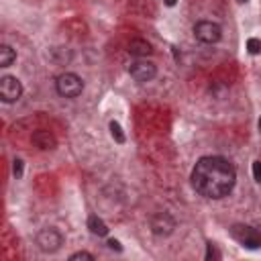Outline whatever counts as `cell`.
Returning a JSON list of instances; mask_svg holds the SVG:
<instances>
[{"label": "cell", "instance_id": "6da1fadb", "mask_svg": "<svg viewBox=\"0 0 261 261\" xmlns=\"http://www.w3.org/2000/svg\"><path fill=\"white\" fill-rule=\"evenodd\" d=\"M237 181V171L230 161L224 157L208 155L198 159V163L192 169V186L194 190L204 198H224L232 192Z\"/></svg>", "mask_w": 261, "mask_h": 261}, {"label": "cell", "instance_id": "7a4b0ae2", "mask_svg": "<svg viewBox=\"0 0 261 261\" xmlns=\"http://www.w3.org/2000/svg\"><path fill=\"white\" fill-rule=\"evenodd\" d=\"M55 90H57V94L63 96V98H75V96L82 94V90H84V82H82L80 75L67 71V73H61V75L57 77V82H55Z\"/></svg>", "mask_w": 261, "mask_h": 261}, {"label": "cell", "instance_id": "3957f363", "mask_svg": "<svg viewBox=\"0 0 261 261\" xmlns=\"http://www.w3.org/2000/svg\"><path fill=\"white\" fill-rule=\"evenodd\" d=\"M194 35L200 43H206V45H212L216 43L220 37H222V29L218 22H212V20H200L196 22L194 27Z\"/></svg>", "mask_w": 261, "mask_h": 261}, {"label": "cell", "instance_id": "277c9868", "mask_svg": "<svg viewBox=\"0 0 261 261\" xmlns=\"http://www.w3.org/2000/svg\"><path fill=\"white\" fill-rule=\"evenodd\" d=\"M230 234H232V239H237L247 249H259L261 247V232H257L253 226L237 224L230 228Z\"/></svg>", "mask_w": 261, "mask_h": 261}, {"label": "cell", "instance_id": "5b68a950", "mask_svg": "<svg viewBox=\"0 0 261 261\" xmlns=\"http://www.w3.org/2000/svg\"><path fill=\"white\" fill-rule=\"evenodd\" d=\"M37 245H39V249L43 251V253H55L61 245H63V237H61V232L57 230V228H43V230H39V234H37Z\"/></svg>", "mask_w": 261, "mask_h": 261}, {"label": "cell", "instance_id": "8992f818", "mask_svg": "<svg viewBox=\"0 0 261 261\" xmlns=\"http://www.w3.org/2000/svg\"><path fill=\"white\" fill-rule=\"evenodd\" d=\"M128 73H130V77H133L135 82L145 84V82H151V80L157 75V67H155V63H153V61L137 59L135 63H130V65H128Z\"/></svg>", "mask_w": 261, "mask_h": 261}, {"label": "cell", "instance_id": "52a82bcc", "mask_svg": "<svg viewBox=\"0 0 261 261\" xmlns=\"http://www.w3.org/2000/svg\"><path fill=\"white\" fill-rule=\"evenodd\" d=\"M20 94H22V86L14 75L0 77V98H2V102H6V104L16 102L20 98Z\"/></svg>", "mask_w": 261, "mask_h": 261}, {"label": "cell", "instance_id": "ba28073f", "mask_svg": "<svg viewBox=\"0 0 261 261\" xmlns=\"http://www.w3.org/2000/svg\"><path fill=\"white\" fill-rule=\"evenodd\" d=\"M149 226H151V232H153V234H157V237H167V234L173 232L175 220H173L167 212H157V214L151 216Z\"/></svg>", "mask_w": 261, "mask_h": 261}, {"label": "cell", "instance_id": "9c48e42d", "mask_svg": "<svg viewBox=\"0 0 261 261\" xmlns=\"http://www.w3.org/2000/svg\"><path fill=\"white\" fill-rule=\"evenodd\" d=\"M33 143H35L39 149H43V151L53 149V147L57 145L55 137H53L49 130H45V128H39V130H35V133H33Z\"/></svg>", "mask_w": 261, "mask_h": 261}, {"label": "cell", "instance_id": "30bf717a", "mask_svg": "<svg viewBox=\"0 0 261 261\" xmlns=\"http://www.w3.org/2000/svg\"><path fill=\"white\" fill-rule=\"evenodd\" d=\"M151 51H153V47L145 39H130L128 41V53L135 57H147V55H151Z\"/></svg>", "mask_w": 261, "mask_h": 261}, {"label": "cell", "instance_id": "8fae6325", "mask_svg": "<svg viewBox=\"0 0 261 261\" xmlns=\"http://www.w3.org/2000/svg\"><path fill=\"white\" fill-rule=\"evenodd\" d=\"M88 228H90L94 234H98V237H104V234L108 232V226H106V222H104L102 218H98L96 214H92V216L88 218Z\"/></svg>", "mask_w": 261, "mask_h": 261}, {"label": "cell", "instance_id": "7c38bea8", "mask_svg": "<svg viewBox=\"0 0 261 261\" xmlns=\"http://www.w3.org/2000/svg\"><path fill=\"white\" fill-rule=\"evenodd\" d=\"M16 59V51L10 45H0V67H8Z\"/></svg>", "mask_w": 261, "mask_h": 261}, {"label": "cell", "instance_id": "4fadbf2b", "mask_svg": "<svg viewBox=\"0 0 261 261\" xmlns=\"http://www.w3.org/2000/svg\"><path fill=\"white\" fill-rule=\"evenodd\" d=\"M110 135H112V139L116 141V143H124V133H122V126L116 122V120H112L110 122Z\"/></svg>", "mask_w": 261, "mask_h": 261}, {"label": "cell", "instance_id": "5bb4252c", "mask_svg": "<svg viewBox=\"0 0 261 261\" xmlns=\"http://www.w3.org/2000/svg\"><path fill=\"white\" fill-rule=\"evenodd\" d=\"M247 51H249L251 55H259V53H261V41L255 39V37H251V39L247 41Z\"/></svg>", "mask_w": 261, "mask_h": 261}, {"label": "cell", "instance_id": "9a60e30c", "mask_svg": "<svg viewBox=\"0 0 261 261\" xmlns=\"http://www.w3.org/2000/svg\"><path fill=\"white\" fill-rule=\"evenodd\" d=\"M75 259H94V255L92 253H86V251H77V253H73V255H69V261H75Z\"/></svg>", "mask_w": 261, "mask_h": 261}, {"label": "cell", "instance_id": "2e32d148", "mask_svg": "<svg viewBox=\"0 0 261 261\" xmlns=\"http://www.w3.org/2000/svg\"><path fill=\"white\" fill-rule=\"evenodd\" d=\"M253 177L257 184H261V161H253Z\"/></svg>", "mask_w": 261, "mask_h": 261}, {"label": "cell", "instance_id": "e0dca14e", "mask_svg": "<svg viewBox=\"0 0 261 261\" xmlns=\"http://www.w3.org/2000/svg\"><path fill=\"white\" fill-rule=\"evenodd\" d=\"M218 257H220V253H218V251L214 249V245L210 243V245H208V251H206V259H218Z\"/></svg>", "mask_w": 261, "mask_h": 261}, {"label": "cell", "instance_id": "ac0fdd59", "mask_svg": "<svg viewBox=\"0 0 261 261\" xmlns=\"http://www.w3.org/2000/svg\"><path fill=\"white\" fill-rule=\"evenodd\" d=\"M12 163H14V165H12L14 175H22V161H20V159H14Z\"/></svg>", "mask_w": 261, "mask_h": 261}, {"label": "cell", "instance_id": "d6986e66", "mask_svg": "<svg viewBox=\"0 0 261 261\" xmlns=\"http://www.w3.org/2000/svg\"><path fill=\"white\" fill-rule=\"evenodd\" d=\"M106 245H108V249H112V251H120V249H122V247H120V243H118L116 239H108V243H106Z\"/></svg>", "mask_w": 261, "mask_h": 261}, {"label": "cell", "instance_id": "ffe728a7", "mask_svg": "<svg viewBox=\"0 0 261 261\" xmlns=\"http://www.w3.org/2000/svg\"><path fill=\"white\" fill-rule=\"evenodd\" d=\"M175 2H177V0H165V4H167V6H173Z\"/></svg>", "mask_w": 261, "mask_h": 261}, {"label": "cell", "instance_id": "44dd1931", "mask_svg": "<svg viewBox=\"0 0 261 261\" xmlns=\"http://www.w3.org/2000/svg\"><path fill=\"white\" fill-rule=\"evenodd\" d=\"M237 2H239V4H245V2H249V0H237Z\"/></svg>", "mask_w": 261, "mask_h": 261}, {"label": "cell", "instance_id": "7402d4cb", "mask_svg": "<svg viewBox=\"0 0 261 261\" xmlns=\"http://www.w3.org/2000/svg\"><path fill=\"white\" fill-rule=\"evenodd\" d=\"M259 130H261V118H259Z\"/></svg>", "mask_w": 261, "mask_h": 261}]
</instances>
